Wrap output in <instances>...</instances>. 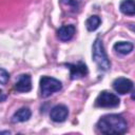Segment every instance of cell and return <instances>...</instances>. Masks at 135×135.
Returning a JSON list of instances; mask_svg holds the SVG:
<instances>
[{
    "instance_id": "52a82bcc",
    "label": "cell",
    "mask_w": 135,
    "mask_h": 135,
    "mask_svg": "<svg viewBox=\"0 0 135 135\" xmlns=\"http://www.w3.org/2000/svg\"><path fill=\"white\" fill-rule=\"evenodd\" d=\"M69 116V109L65 104H56L55 107L52 108L50 112V118L52 121L60 123L66 120Z\"/></svg>"
},
{
    "instance_id": "9c48e42d",
    "label": "cell",
    "mask_w": 135,
    "mask_h": 135,
    "mask_svg": "<svg viewBox=\"0 0 135 135\" xmlns=\"http://www.w3.org/2000/svg\"><path fill=\"white\" fill-rule=\"evenodd\" d=\"M75 32H76V28L73 24L62 25L57 30V38L60 41H63V42L70 41V40L73 39V37L75 35Z\"/></svg>"
},
{
    "instance_id": "5bb4252c",
    "label": "cell",
    "mask_w": 135,
    "mask_h": 135,
    "mask_svg": "<svg viewBox=\"0 0 135 135\" xmlns=\"http://www.w3.org/2000/svg\"><path fill=\"white\" fill-rule=\"evenodd\" d=\"M81 1L82 0H60V3L69 6L73 12H76V11H78V8L80 6Z\"/></svg>"
},
{
    "instance_id": "3957f363",
    "label": "cell",
    "mask_w": 135,
    "mask_h": 135,
    "mask_svg": "<svg viewBox=\"0 0 135 135\" xmlns=\"http://www.w3.org/2000/svg\"><path fill=\"white\" fill-rule=\"evenodd\" d=\"M61 89L62 83L60 80L50 76H42L40 78V96L42 98H47Z\"/></svg>"
},
{
    "instance_id": "7a4b0ae2",
    "label": "cell",
    "mask_w": 135,
    "mask_h": 135,
    "mask_svg": "<svg viewBox=\"0 0 135 135\" xmlns=\"http://www.w3.org/2000/svg\"><path fill=\"white\" fill-rule=\"evenodd\" d=\"M92 57L100 71L105 72V71L110 70L111 61L108 58V55L105 53V50H104V46H103V43H102V40L100 39V37H97L93 43Z\"/></svg>"
},
{
    "instance_id": "2e32d148",
    "label": "cell",
    "mask_w": 135,
    "mask_h": 135,
    "mask_svg": "<svg viewBox=\"0 0 135 135\" xmlns=\"http://www.w3.org/2000/svg\"><path fill=\"white\" fill-rule=\"evenodd\" d=\"M131 99L135 100V89H133V90L131 91Z\"/></svg>"
},
{
    "instance_id": "8fae6325",
    "label": "cell",
    "mask_w": 135,
    "mask_h": 135,
    "mask_svg": "<svg viewBox=\"0 0 135 135\" xmlns=\"http://www.w3.org/2000/svg\"><path fill=\"white\" fill-rule=\"evenodd\" d=\"M134 49V45L130 41H117L113 45V50L120 55H128Z\"/></svg>"
},
{
    "instance_id": "277c9868",
    "label": "cell",
    "mask_w": 135,
    "mask_h": 135,
    "mask_svg": "<svg viewBox=\"0 0 135 135\" xmlns=\"http://www.w3.org/2000/svg\"><path fill=\"white\" fill-rule=\"evenodd\" d=\"M120 103L119 97L111 93L109 91H102L99 93L95 100V107L97 108H105V109H112V108H117Z\"/></svg>"
},
{
    "instance_id": "ba28073f",
    "label": "cell",
    "mask_w": 135,
    "mask_h": 135,
    "mask_svg": "<svg viewBox=\"0 0 135 135\" xmlns=\"http://www.w3.org/2000/svg\"><path fill=\"white\" fill-rule=\"evenodd\" d=\"M14 89L19 93H27L32 90V77L30 74H21L18 76Z\"/></svg>"
},
{
    "instance_id": "5b68a950",
    "label": "cell",
    "mask_w": 135,
    "mask_h": 135,
    "mask_svg": "<svg viewBox=\"0 0 135 135\" xmlns=\"http://www.w3.org/2000/svg\"><path fill=\"white\" fill-rule=\"evenodd\" d=\"M70 70V77L72 80L80 79L89 74V69L83 61H78L76 63H64Z\"/></svg>"
},
{
    "instance_id": "9a60e30c",
    "label": "cell",
    "mask_w": 135,
    "mask_h": 135,
    "mask_svg": "<svg viewBox=\"0 0 135 135\" xmlns=\"http://www.w3.org/2000/svg\"><path fill=\"white\" fill-rule=\"evenodd\" d=\"M8 79H9V73L4 68H1V70H0V82H1V85H5V83L8 81Z\"/></svg>"
},
{
    "instance_id": "8992f818",
    "label": "cell",
    "mask_w": 135,
    "mask_h": 135,
    "mask_svg": "<svg viewBox=\"0 0 135 135\" xmlns=\"http://www.w3.org/2000/svg\"><path fill=\"white\" fill-rule=\"evenodd\" d=\"M112 86L116 93L120 95H124L127 93H131V91L134 89V83L129 78L118 77L113 81Z\"/></svg>"
},
{
    "instance_id": "30bf717a",
    "label": "cell",
    "mask_w": 135,
    "mask_h": 135,
    "mask_svg": "<svg viewBox=\"0 0 135 135\" xmlns=\"http://www.w3.org/2000/svg\"><path fill=\"white\" fill-rule=\"evenodd\" d=\"M32 116V112L27 107H22L19 110H17L13 116H12V122L17 123V122H24L27 121Z\"/></svg>"
},
{
    "instance_id": "4fadbf2b",
    "label": "cell",
    "mask_w": 135,
    "mask_h": 135,
    "mask_svg": "<svg viewBox=\"0 0 135 135\" xmlns=\"http://www.w3.org/2000/svg\"><path fill=\"white\" fill-rule=\"evenodd\" d=\"M100 23H101V19L97 15H93V16H90L86 19L85 26H86V30L89 32H94L99 27Z\"/></svg>"
},
{
    "instance_id": "7c38bea8",
    "label": "cell",
    "mask_w": 135,
    "mask_h": 135,
    "mask_svg": "<svg viewBox=\"0 0 135 135\" xmlns=\"http://www.w3.org/2000/svg\"><path fill=\"white\" fill-rule=\"evenodd\" d=\"M119 9L126 16H135V0H122Z\"/></svg>"
},
{
    "instance_id": "e0dca14e",
    "label": "cell",
    "mask_w": 135,
    "mask_h": 135,
    "mask_svg": "<svg viewBox=\"0 0 135 135\" xmlns=\"http://www.w3.org/2000/svg\"><path fill=\"white\" fill-rule=\"evenodd\" d=\"M5 100V95H4V93L1 91V101H4Z\"/></svg>"
},
{
    "instance_id": "6da1fadb",
    "label": "cell",
    "mask_w": 135,
    "mask_h": 135,
    "mask_svg": "<svg viewBox=\"0 0 135 135\" xmlns=\"http://www.w3.org/2000/svg\"><path fill=\"white\" fill-rule=\"evenodd\" d=\"M97 130L104 135L124 134L128 131V122L120 114H107L98 120Z\"/></svg>"
}]
</instances>
